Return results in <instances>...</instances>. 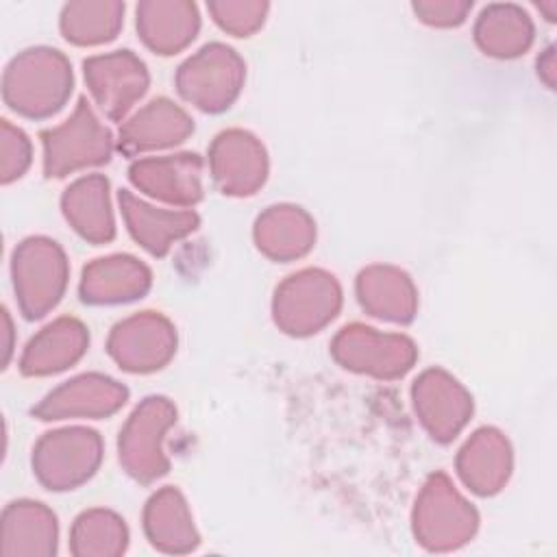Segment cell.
I'll return each instance as SVG.
<instances>
[{"label": "cell", "instance_id": "6da1fadb", "mask_svg": "<svg viewBox=\"0 0 557 557\" xmlns=\"http://www.w3.org/2000/svg\"><path fill=\"white\" fill-rule=\"evenodd\" d=\"M72 94V67L59 50L30 48L13 57L2 76L7 107L26 117L57 113Z\"/></svg>", "mask_w": 557, "mask_h": 557}, {"label": "cell", "instance_id": "7a4b0ae2", "mask_svg": "<svg viewBox=\"0 0 557 557\" xmlns=\"http://www.w3.org/2000/svg\"><path fill=\"white\" fill-rule=\"evenodd\" d=\"M13 289L26 320L44 318L63 296L67 285V259L57 242L28 237L11 257Z\"/></svg>", "mask_w": 557, "mask_h": 557}, {"label": "cell", "instance_id": "3957f363", "mask_svg": "<svg viewBox=\"0 0 557 557\" xmlns=\"http://www.w3.org/2000/svg\"><path fill=\"white\" fill-rule=\"evenodd\" d=\"M479 516L453 487L446 474H433L413 509V533L429 550H453L463 546L476 531Z\"/></svg>", "mask_w": 557, "mask_h": 557}, {"label": "cell", "instance_id": "277c9868", "mask_svg": "<svg viewBox=\"0 0 557 557\" xmlns=\"http://www.w3.org/2000/svg\"><path fill=\"white\" fill-rule=\"evenodd\" d=\"M44 144V174L65 176L87 165L107 163L111 157V133L94 115L85 98L78 100L70 120L57 128L41 133Z\"/></svg>", "mask_w": 557, "mask_h": 557}, {"label": "cell", "instance_id": "5b68a950", "mask_svg": "<svg viewBox=\"0 0 557 557\" xmlns=\"http://www.w3.org/2000/svg\"><path fill=\"white\" fill-rule=\"evenodd\" d=\"M102 457V442L91 429H59L46 433L33 448L37 481L54 492L72 490L87 481Z\"/></svg>", "mask_w": 557, "mask_h": 557}, {"label": "cell", "instance_id": "8992f818", "mask_svg": "<svg viewBox=\"0 0 557 557\" xmlns=\"http://www.w3.org/2000/svg\"><path fill=\"white\" fill-rule=\"evenodd\" d=\"M342 305L335 276L322 270L292 274L274 294V320L292 335H309L333 320Z\"/></svg>", "mask_w": 557, "mask_h": 557}, {"label": "cell", "instance_id": "52a82bcc", "mask_svg": "<svg viewBox=\"0 0 557 557\" xmlns=\"http://www.w3.org/2000/svg\"><path fill=\"white\" fill-rule=\"evenodd\" d=\"M242 81V59L222 44L205 46L198 54L187 59L176 74L181 96L211 113L231 107L239 94Z\"/></svg>", "mask_w": 557, "mask_h": 557}, {"label": "cell", "instance_id": "ba28073f", "mask_svg": "<svg viewBox=\"0 0 557 557\" xmlns=\"http://www.w3.org/2000/svg\"><path fill=\"white\" fill-rule=\"evenodd\" d=\"M176 420V409L168 398H146L120 431V461L131 476L141 483L154 481L168 472V459L161 450L163 433Z\"/></svg>", "mask_w": 557, "mask_h": 557}, {"label": "cell", "instance_id": "9c48e42d", "mask_svg": "<svg viewBox=\"0 0 557 557\" xmlns=\"http://www.w3.org/2000/svg\"><path fill=\"white\" fill-rule=\"evenodd\" d=\"M333 357L348 370L381 379L403 376L416 361V346L403 335H381L370 326H344L333 339Z\"/></svg>", "mask_w": 557, "mask_h": 557}, {"label": "cell", "instance_id": "30bf717a", "mask_svg": "<svg viewBox=\"0 0 557 557\" xmlns=\"http://www.w3.org/2000/svg\"><path fill=\"white\" fill-rule=\"evenodd\" d=\"M176 350L172 324L152 311H144L113 326L109 355L128 372H150L161 368Z\"/></svg>", "mask_w": 557, "mask_h": 557}, {"label": "cell", "instance_id": "8fae6325", "mask_svg": "<svg viewBox=\"0 0 557 557\" xmlns=\"http://www.w3.org/2000/svg\"><path fill=\"white\" fill-rule=\"evenodd\" d=\"M83 70L91 96L111 120H122L148 87L146 65L131 50L91 57Z\"/></svg>", "mask_w": 557, "mask_h": 557}, {"label": "cell", "instance_id": "7c38bea8", "mask_svg": "<svg viewBox=\"0 0 557 557\" xmlns=\"http://www.w3.org/2000/svg\"><path fill=\"white\" fill-rule=\"evenodd\" d=\"M126 396V387L117 381L102 374H83L52 389L33 407V416L39 420L102 418L117 411Z\"/></svg>", "mask_w": 557, "mask_h": 557}, {"label": "cell", "instance_id": "4fadbf2b", "mask_svg": "<svg viewBox=\"0 0 557 557\" xmlns=\"http://www.w3.org/2000/svg\"><path fill=\"white\" fill-rule=\"evenodd\" d=\"M413 405L420 422L437 442H450L472 413L468 392L442 370H429L416 381Z\"/></svg>", "mask_w": 557, "mask_h": 557}, {"label": "cell", "instance_id": "5bb4252c", "mask_svg": "<svg viewBox=\"0 0 557 557\" xmlns=\"http://www.w3.org/2000/svg\"><path fill=\"white\" fill-rule=\"evenodd\" d=\"M211 172L224 194L248 196L265 181L268 159L263 146L246 131H224L209 152Z\"/></svg>", "mask_w": 557, "mask_h": 557}, {"label": "cell", "instance_id": "9a60e30c", "mask_svg": "<svg viewBox=\"0 0 557 557\" xmlns=\"http://www.w3.org/2000/svg\"><path fill=\"white\" fill-rule=\"evenodd\" d=\"M200 170L202 161L198 159V154L185 152L174 157L135 161L128 174L137 189H144L146 194L165 202L191 207L202 198Z\"/></svg>", "mask_w": 557, "mask_h": 557}, {"label": "cell", "instance_id": "2e32d148", "mask_svg": "<svg viewBox=\"0 0 557 557\" xmlns=\"http://www.w3.org/2000/svg\"><path fill=\"white\" fill-rule=\"evenodd\" d=\"M57 516L37 500H13L2 511L0 553L50 557L57 553Z\"/></svg>", "mask_w": 557, "mask_h": 557}, {"label": "cell", "instance_id": "e0dca14e", "mask_svg": "<svg viewBox=\"0 0 557 557\" xmlns=\"http://www.w3.org/2000/svg\"><path fill=\"white\" fill-rule=\"evenodd\" d=\"M87 342V329L78 320L59 318L26 344L20 359V370L26 376L61 372L83 357Z\"/></svg>", "mask_w": 557, "mask_h": 557}, {"label": "cell", "instance_id": "ac0fdd59", "mask_svg": "<svg viewBox=\"0 0 557 557\" xmlns=\"http://www.w3.org/2000/svg\"><path fill=\"white\" fill-rule=\"evenodd\" d=\"M150 287V270L128 255L96 259L85 265L81 298L91 305L126 302L141 298Z\"/></svg>", "mask_w": 557, "mask_h": 557}, {"label": "cell", "instance_id": "d6986e66", "mask_svg": "<svg viewBox=\"0 0 557 557\" xmlns=\"http://www.w3.org/2000/svg\"><path fill=\"white\" fill-rule=\"evenodd\" d=\"M194 131L189 115L165 98L148 102L120 128V150L144 152L185 141Z\"/></svg>", "mask_w": 557, "mask_h": 557}, {"label": "cell", "instance_id": "ffe728a7", "mask_svg": "<svg viewBox=\"0 0 557 557\" xmlns=\"http://www.w3.org/2000/svg\"><path fill=\"white\" fill-rule=\"evenodd\" d=\"M117 198L131 235L154 257H163L172 242L189 235L198 226V215L191 211L154 209L126 189Z\"/></svg>", "mask_w": 557, "mask_h": 557}, {"label": "cell", "instance_id": "44dd1931", "mask_svg": "<svg viewBox=\"0 0 557 557\" xmlns=\"http://www.w3.org/2000/svg\"><path fill=\"white\" fill-rule=\"evenodd\" d=\"M63 213L72 228L94 244L113 239V213L109 207V181L100 174L78 178L61 198Z\"/></svg>", "mask_w": 557, "mask_h": 557}, {"label": "cell", "instance_id": "7402d4cb", "mask_svg": "<svg viewBox=\"0 0 557 557\" xmlns=\"http://www.w3.org/2000/svg\"><path fill=\"white\" fill-rule=\"evenodd\" d=\"M144 529L150 544L163 553H189L200 544L187 503L174 487H163L148 500Z\"/></svg>", "mask_w": 557, "mask_h": 557}, {"label": "cell", "instance_id": "603a6c76", "mask_svg": "<svg viewBox=\"0 0 557 557\" xmlns=\"http://www.w3.org/2000/svg\"><path fill=\"white\" fill-rule=\"evenodd\" d=\"M509 446L494 429H481L466 442L457 457V470L463 483L481 494H494L509 476Z\"/></svg>", "mask_w": 557, "mask_h": 557}, {"label": "cell", "instance_id": "cb8c5ba5", "mask_svg": "<svg viewBox=\"0 0 557 557\" xmlns=\"http://www.w3.org/2000/svg\"><path fill=\"white\" fill-rule=\"evenodd\" d=\"M255 239L268 257L289 261L302 257L313 246L315 226L298 207H270L255 224Z\"/></svg>", "mask_w": 557, "mask_h": 557}, {"label": "cell", "instance_id": "d4e9b609", "mask_svg": "<svg viewBox=\"0 0 557 557\" xmlns=\"http://www.w3.org/2000/svg\"><path fill=\"white\" fill-rule=\"evenodd\" d=\"M357 296L363 309L392 322H409L416 311V289L409 276L396 268L374 265L359 274Z\"/></svg>", "mask_w": 557, "mask_h": 557}, {"label": "cell", "instance_id": "484cf974", "mask_svg": "<svg viewBox=\"0 0 557 557\" xmlns=\"http://www.w3.org/2000/svg\"><path fill=\"white\" fill-rule=\"evenodd\" d=\"M137 28L141 39L159 54H172L187 46L198 30L194 4H141L137 9Z\"/></svg>", "mask_w": 557, "mask_h": 557}, {"label": "cell", "instance_id": "4316f807", "mask_svg": "<svg viewBox=\"0 0 557 557\" xmlns=\"http://www.w3.org/2000/svg\"><path fill=\"white\" fill-rule=\"evenodd\" d=\"M128 531L122 518L104 509H91L74 520L70 550L76 557H109L126 550Z\"/></svg>", "mask_w": 557, "mask_h": 557}, {"label": "cell", "instance_id": "83f0119b", "mask_svg": "<svg viewBox=\"0 0 557 557\" xmlns=\"http://www.w3.org/2000/svg\"><path fill=\"white\" fill-rule=\"evenodd\" d=\"M120 4H67L61 15V30L74 44H102L115 37L122 24Z\"/></svg>", "mask_w": 557, "mask_h": 557}, {"label": "cell", "instance_id": "f1b7e54d", "mask_svg": "<svg viewBox=\"0 0 557 557\" xmlns=\"http://www.w3.org/2000/svg\"><path fill=\"white\" fill-rule=\"evenodd\" d=\"M476 41L485 54L513 57L531 41L529 20L524 13L509 17L503 7L485 9L476 24Z\"/></svg>", "mask_w": 557, "mask_h": 557}, {"label": "cell", "instance_id": "f546056e", "mask_svg": "<svg viewBox=\"0 0 557 557\" xmlns=\"http://www.w3.org/2000/svg\"><path fill=\"white\" fill-rule=\"evenodd\" d=\"M0 181L4 185L20 178L30 165V141L24 131L13 126L9 120L0 122Z\"/></svg>", "mask_w": 557, "mask_h": 557}, {"label": "cell", "instance_id": "4dcf8cb0", "mask_svg": "<svg viewBox=\"0 0 557 557\" xmlns=\"http://www.w3.org/2000/svg\"><path fill=\"white\" fill-rule=\"evenodd\" d=\"M209 9L224 30L244 37L263 22L265 4H209Z\"/></svg>", "mask_w": 557, "mask_h": 557}, {"label": "cell", "instance_id": "1f68e13d", "mask_svg": "<svg viewBox=\"0 0 557 557\" xmlns=\"http://www.w3.org/2000/svg\"><path fill=\"white\" fill-rule=\"evenodd\" d=\"M470 4H457V2H435V4H416V11L422 15L424 22L437 24V26H450L463 22V15Z\"/></svg>", "mask_w": 557, "mask_h": 557}, {"label": "cell", "instance_id": "d6a6232c", "mask_svg": "<svg viewBox=\"0 0 557 557\" xmlns=\"http://www.w3.org/2000/svg\"><path fill=\"white\" fill-rule=\"evenodd\" d=\"M2 337H4V344H2V350H4V357H2V368H7L9 359H11V350H13V324H11V315L7 311V307L2 309Z\"/></svg>", "mask_w": 557, "mask_h": 557}]
</instances>
